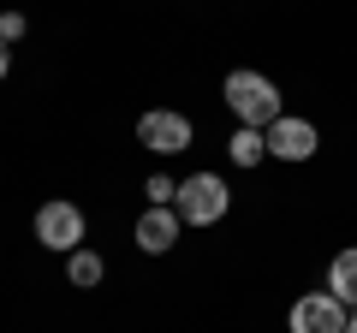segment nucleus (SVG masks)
<instances>
[{
	"label": "nucleus",
	"instance_id": "8",
	"mask_svg": "<svg viewBox=\"0 0 357 333\" xmlns=\"http://www.w3.org/2000/svg\"><path fill=\"white\" fill-rule=\"evenodd\" d=\"M328 292L340 297L345 309H357V250H340V256L328 262Z\"/></svg>",
	"mask_w": 357,
	"mask_h": 333
},
{
	"label": "nucleus",
	"instance_id": "6",
	"mask_svg": "<svg viewBox=\"0 0 357 333\" xmlns=\"http://www.w3.org/2000/svg\"><path fill=\"white\" fill-rule=\"evenodd\" d=\"M262 137H268V155H280V161H310V155H316V143H321L316 125H310V119H292V114H280Z\"/></svg>",
	"mask_w": 357,
	"mask_h": 333
},
{
	"label": "nucleus",
	"instance_id": "13",
	"mask_svg": "<svg viewBox=\"0 0 357 333\" xmlns=\"http://www.w3.org/2000/svg\"><path fill=\"white\" fill-rule=\"evenodd\" d=\"M345 333H357V309H351V321H345Z\"/></svg>",
	"mask_w": 357,
	"mask_h": 333
},
{
	"label": "nucleus",
	"instance_id": "12",
	"mask_svg": "<svg viewBox=\"0 0 357 333\" xmlns=\"http://www.w3.org/2000/svg\"><path fill=\"white\" fill-rule=\"evenodd\" d=\"M6 65H13V48H6V42H0V77H6Z\"/></svg>",
	"mask_w": 357,
	"mask_h": 333
},
{
	"label": "nucleus",
	"instance_id": "7",
	"mask_svg": "<svg viewBox=\"0 0 357 333\" xmlns=\"http://www.w3.org/2000/svg\"><path fill=\"white\" fill-rule=\"evenodd\" d=\"M178 226H185V220H178V208H149V215L137 220V232H131V238H137V250L161 256V250H173V244H178Z\"/></svg>",
	"mask_w": 357,
	"mask_h": 333
},
{
	"label": "nucleus",
	"instance_id": "10",
	"mask_svg": "<svg viewBox=\"0 0 357 333\" xmlns=\"http://www.w3.org/2000/svg\"><path fill=\"white\" fill-rule=\"evenodd\" d=\"M66 280H72V286H102V256H96V250H72Z\"/></svg>",
	"mask_w": 357,
	"mask_h": 333
},
{
	"label": "nucleus",
	"instance_id": "2",
	"mask_svg": "<svg viewBox=\"0 0 357 333\" xmlns=\"http://www.w3.org/2000/svg\"><path fill=\"white\" fill-rule=\"evenodd\" d=\"M227 179H215V173H191V179L178 185V220H185V226H215L220 215H227Z\"/></svg>",
	"mask_w": 357,
	"mask_h": 333
},
{
	"label": "nucleus",
	"instance_id": "4",
	"mask_svg": "<svg viewBox=\"0 0 357 333\" xmlns=\"http://www.w3.org/2000/svg\"><path fill=\"white\" fill-rule=\"evenodd\" d=\"M137 143L155 155H178V149H191V119L173 114V107H149L137 119Z\"/></svg>",
	"mask_w": 357,
	"mask_h": 333
},
{
	"label": "nucleus",
	"instance_id": "1",
	"mask_svg": "<svg viewBox=\"0 0 357 333\" xmlns=\"http://www.w3.org/2000/svg\"><path fill=\"white\" fill-rule=\"evenodd\" d=\"M220 95H227V107L238 114V125H250V131H268L274 119H280V90H274L262 72H244V65L227 72Z\"/></svg>",
	"mask_w": 357,
	"mask_h": 333
},
{
	"label": "nucleus",
	"instance_id": "11",
	"mask_svg": "<svg viewBox=\"0 0 357 333\" xmlns=\"http://www.w3.org/2000/svg\"><path fill=\"white\" fill-rule=\"evenodd\" d=\"M24 30H30V24H24L18 13H0V42H6V48H13V42L24 36Z\"/></svg>",
	"mask_w": 357,
	"mask_h": 333
},
{
	"label": "nucleus",
	"instance_id": "3",
	"mask_svg": "<svg viewBox=\"0 0 357 333\" xmlns=\"http://www.w3.org/2000/svg\"><path fill=\"white\" fill-rule=\"evenodd\" d=\"M36 244L42 250H84V208L77 203H42L36 208Z\"/></svg>",
	"mask_w": 357,
	"mask_h": 333
},
{
	"label": "nucleus",
	"instance_id": "9",
	"mask_svg": "<svg viewBox=\"0 0 357 333\" xmlns=\"http://www.w3.org/2000/svg\"><path fill=\"white\" fill-rule=\"evenodd\" d=\"M227 149H232V161H238V166H256V161L268 155V137H262V131H250V125H238Z\"/></svg>",
	"mask_w": 357,
	"mask_h": 333
},
{
	"label": "nucleus",
	"instance_id": "5",
	"mask_svg": "<svg viewBox=\"0 0 357 333\" xmlns=\"http://www.w3.org/2000/svg\"><path fill=\"white\" fill-rule=\"evenodd\" d=\"M345 304L333 292H310V297H298L292 304V316H286V327L292 333H345Z\"/></svg>",
	"mask_w": 357,
	"mask_h": 333
}]
</instances>
